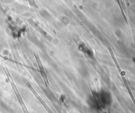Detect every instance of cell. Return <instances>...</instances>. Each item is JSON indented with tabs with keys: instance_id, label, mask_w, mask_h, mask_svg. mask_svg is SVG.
I'll return each mask as SVG.
<instances>
[{
	"instance_id": "6da1fadb",
	"label": "cell",
	"mask_w": 135,
	"mask_h": 113,
	"mask_svg": "<svg viewBox=\"0 0 135 113\" xmlns=\"http://www.w3.org/2000/svg\"><path fill=\"white\" fill-rule=\"evenodd\" d=\"M111 101L110 96L106 92H103L102 93L94 95L92 98L91 103L92 107L96 109H104L107 106L110 105Z\"/></svg>"
}]
</instances>
